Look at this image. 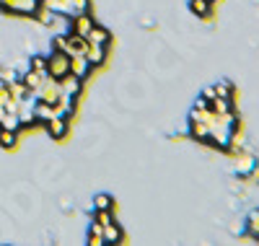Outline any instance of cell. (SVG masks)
<instances>
[{"label":"cell","instance_id":"cell-12","mask_svg":"<svg viewBox=\"0 0 259 246\" xmlns=\"http://www.w3.org/2000/svg\"><path fill=\"white\" fill-rule=\"evenodd\" d=\"M210 111L212 114H218V117H228V114H233V99H223V96H215L212 101H210Z\"/></svg>","mask_w":259,"mask_h":246},{"label":"cell","instance_id":"cell-5","mask_svg":"<svg viewBox=\"0 0 259 246\" xmlns=\"http://www.w3.org/2000/svg\"><path fill=\"white\" fill-rule=\"evenodd\" d=\"M45 127H47L52 140H65V138H68V132H70V117H55Z\"/></svg>","mask_w":259,"mask_h":246},{"label":"cell","instance_id":"cell-17","mask_svg":"<svg viewBox=\"0 0 259 246\" xmlns=\"http://www.w3.org/2000/svg\"><path fill=\"white\" fill-rule=\"evenodd\" d=\"M94 210H114V197L106 192H99L94 197Z\"/></svg>","mask_w":259,"mask_h":246},{"label":"cell","instance_id":"cell-22","mask_svg":"<svg viewBox=\"0 0 259 246\" xmlns=\"http://www.w3.org/2000/svg\"><path fill=\"white\" fill-rule=\"evenodd\" d=\"M194 109H210V101H207V99H202V96H200V99H197V101H194Z\"/></svg>","mask_w":259,"mask_h":246},{"label":"cell","instance_id":"cell-19","mask_svg":"<svg viewBox=\"0 0 259 246\" xmlns=\"http://www.w3.org/2000/svg\"><path fill=\"white\" fill-rule=\"evenodd\" d=\"M215 94L223 96V99H233V96H236V91H233V83H231V80H221L218 86H215Z\"/></svg>","mask_w":259,"mask_h":246},{"label":"cell","instance_id":"cell-21","mask_svg":"<svg viewBox=\"0 0 259 246\" xmlns=\"http://www.w3.org/2000/svg\"><path fill=\"white\" fill-rule=\"evenodd\" d=\"M200 96H202V99H207V101H212L215 96H218V94H215V86H210V88H205V91H202Z\"/></svg>","mask_w":259,"mask_h":246},{"label":"cell","instance_id":"cell-20","mask_svg":"<svg viewBox=\"0 0 259 246\" xmlns=\"http://www.w3.org/2000/svg\"><path fill=\"white\" fill-rule=\"evenodd\" d=\"M52 47L55 50H68V34H60V36H55V42H52Z\"/></svg>","mask_w":259,"mask_h":246},{"label":"cell","instance_id":"cell-8","mask_svg":"<svg viewBox=\"0 0 259 246\" xmlns=\"http://www.w3.org/2000/svg\"><path fill=\"white\" fill-rule=\"evenodd\" d=\"M70 73L85 83V78H89V75L94 73V68H91V62L85 60L83 55H78V57H73V60H70Z\"/></svg>","mask_w":259,"mask_h":246},{"label":"cell","instance_id":"cell-6","mask_svg":"<svg viewBox=\"0 0 259 246\" xmlns=\"http://www.w3.org/2000/svg\"><path fill=\"white\" fill-rule=\"evenodd\" d=\"M83 57L91 62V68H104L106 57H109V47L106 44H89V50H85Z\"/></svg>","mask_w":259,"mask_h":246},{"label":"cell","instance_id":"cell-9","mask_svg":"<svg viewBox=\"0 0 259 246\" xmlns=\"http://www.w3.org/2000/svg\"><path fill=\"white\" fill-rule=\"evenodd\" d=\"M189 11L197 16V18H212V13H215V3L212 0H189Z\"/></svg>","mask_w":259,"mask_h":246},{"label":"cell","instance_id":"cell-7","mask_svg":"<svg viewBox=\"0 0 259 246\" xmlns=\"http://www.w3.org/2000/svg\"><path fill=\"white\" fill-rule=\"evenodd\" d=\"M85 50H89V39L75 34V31H68V52L70 57H78V55H85Z\"/></svg>","mask_w":259,"mask_h":246},{"label":"cell","instance_id":"cell-23","mask_svg":"<svg viewBox=\"0 0 259 246\" xmlns=\"http://www.w3.org/2000/svg\"><path fill=\"white\" fill-rule=\"evenodd\" d=\"M0 86H6V83H3V68H0Z\"/></svg>","mask_w":259,"mask_h":246},{"label":"cell","instance_id":"cell-15","mask_svg":"<svg viewBox=\"0 0 259 246\" xmlns=\"http://www.w3.org/2000/svg\"><path fill=\"white\" fill-rule=\"evenodd\" d=\"M89 243L91 246H104V226L96 218L91 220V228H89Z\"/></svg>","mask_w":259,"mask_h":246},{"label":"cell","instance_id":"cell-2","mask_svg":"<svg viewBox=\"0 0 259 246\" xmlns=\"http://www.w3.org/2000/svg\"><path fill=\"white\" fill-rule=\"evenodd\" d=\"M41 8L39 0H0V11L8 16H21V18H34L36 11Z\"/></svg>","mask_w":259,"mask_h":246},{"label":"cell","instance_id":"cell-4","mask_svg":"<svg viewBox=\"0 0 259 246\" xmlns=\"http://www.w3.org/2000/svg\"><path fill=\"white\" fill-rule=\"evenodd\" d=\"M55 117H60L55 104H47V101H41V99H34V119H36V125H47V122L55 119Z\"/></svg>","mask_w":259,"mask_h":246},{"label":"cell","instance_id":"cell-1","mask_svg":"<svg viewBox=\"0 0 259 246\" xmlns=\"http://www.w3.org/2000/svg\"><path fill=\"white\" fill-rule=\"evenodd\" d=\"M70 55L68 52H62V50H55L52 47V52L47 55V70H50V78L52 80H62V78H68L70 75Z\"/></svg>","mask_w":259,"mask_h":246},{"label":"cell","instance_id":"cell-18","mask_svg":"<svg viewBox=\"0 0 259 246\" xmlns=\"http://www.w3.org/2000/svg\"><path fill=\"white\" fill-rule=\"evenodd\" d=\"M29 68H31V70H36V73L50 75V70H47V55H34V57H31V62H29Z\"/></svg>","mask_w":259,"mask_h":246},{"label":"cell","instance_id":"cell-16","mask_svg":"<svg viewBox=\"0 0 259 246\" xmlns=\"http://www.w3.org/2000/svg\"><path fill=\"white\" fill-rule=\"evenodd\" d=\"M244 231H246L249 236H254V238L259 241V210H251V213L246 215V223H244Z\"/></svg>","mask_w":259,"mask_h":246},{"label":"cell","instance_id":"cell-3","mask_svg":"<svg viewBox=\"0 0 259 246\" xmlns=\"http://www.w3.org/2000/svg\"><path fill=\"white\" fill-rule=\"evenodd\" d=\"M94 26H96V21H94L91 11L75 13V16L70 18V31H75V34H80V36H89V31H91Z\"/></svg>","mask_w":259,"mask_h":246},{"label":"cell","instance_id":"cell-11","mask_svg":"<svg viewBox=\"0 0 259 246\" xmlns=\"http://www.w3.org/2000/svg\"><path fill=\"white\" fill-rule=\"evenodd\" d=\"M47 78H50V75H45V73H36V70H31V68H29V70H26L24 75H21V80H24V86H26L29 91H31V96H34V94L39 91V88H41V83H45Z\"/></svg>","mask_w":259,"mask_h":246},{"label":"cell","instance_id":"cell-10","mask_svg":"<svg viewBox=\"0 0 259 246\" xmlns=\"http://www.w3.org/2000/svg\"><path fill=\"white\" fill-rule=\"evenodd\" d=\"M122 241H124V231H122V226L114 218V220H109L104 226V243H122Z\"/></svg>","mask_w":259,"mask_h":246},{"label":"cell","instance_id":"cell-14","mask_svg":"<svg viewBox=\"0 0 259 246\" xmlns=\"http://www.w3.org/2000/svg\"><path fill=\"white\" fill-rule=\"evenodd\" d=\"M18 145V130H0V148L13 150Z\"/></svg>","mask_w":259,"mask_h":246},{"label":"cell","instance_id":"cell-13","mask_svg":"<svg viewBox=\"0 0 259 246\" xmlns=\"http://www.w3.org/2000/svg\"><path fill=\"white\" fill-rule=\"evenodd\" d=\"M85 39H89V44H106V47H109V44H112V31L96 24V26L89 31V36H85Z\"/></svg>","mask_w":259,"mask_h":246}]
</instances>
